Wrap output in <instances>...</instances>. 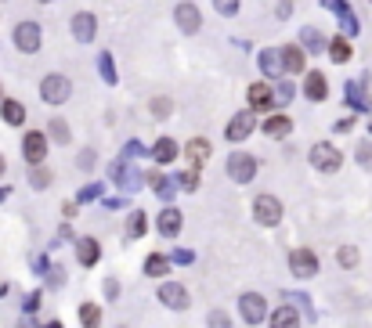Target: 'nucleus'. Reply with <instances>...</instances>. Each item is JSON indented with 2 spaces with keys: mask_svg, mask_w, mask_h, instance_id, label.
I'll return each instance as SVG.
<instances>
[{
  "mask_svg": "<svg viewBox=\"0 0 372 328\" xmlns=\"http://www.w3.org/2000/svg\"><path fill=\"white\" fill-rule=\"evenodd\" d=\"M282 202L275 198V195H257L253 198V217H257V224H260V228H278V224H282Z\"/></svg>",
  "mask_w": 372,
  "mask_h": 328,
  "instance_id": "3",
  "label": "nucleus"
},
{
  "mask_svg": "<svg viewBox=\"0 0 372 328\" xmlns=\"http://www.w3.org/2000/svg\"><path fill=\"white\" fill-rule=\"evenodd\" d=\"M210 152H214L210 141H202V137H192L188 145H184V159L192 162V170H199L202 162H210Z\"/></svg>",
  "mask_w": 372,
  "mask_h": 328,
  "instance_id": "17",
  "label": "nucleus"
},
{
  "mask_svg": "<svg viewBox=\"0 0 372 328\" xmlns=\"http://www.w3.org/2000/svg\"><path fill=\"white\" fill-rule=\"evenodd\" d=\"M98 256H101V245H98V238H76V260H80V267H94L98 263Z\"/></svg>",
  "mask_w": 372,
  "mask_h": 328,
  "instance_id": "16",
  "label": "nucleus"
},
{
  "mask_svg": "<svg viewBox=\"0 0 372 328\" xmlns=\"http://www.w3.org/2000/svg\"><path fill=\"white\" fill-rule=\"evenodd\" d=\"M80 170H94V152L91 148L80 152Z\"/></svg>",
  "mask_w": 372,
  "mask_h": 328,
  "instance_id": "40",
  "label": "nucleus"
},
{
  "mask_svg": "<svg viewBox=\"0 0 372 328\" xmlns=\"http://www.w3.org/2000/svg\"><path fill=\"white\" fill-rule=\"evenodd\" d=\"M51 180H54V173H51L47 166H33V170H29V184H33L36 192H47Z\"/></svg>",
  "mask_w": 372,
  "mask_h": 328,
  "instance_id": "28",
  "label": "nucleus"
},
{
  "mask_svg": "<svg viewBox=\"0 0 372 328\" xmlns=\"http://www.w3.org/2000/svg\"><path fill=\"white\" fill-rule=\"evenodd\" d=\"M246 101H250V112H271L275 109V91L267 84H250L246 87Z\"/></svg>",
  "mask_w": 372,
  "mask_h": 328,
  "instance_id": "12",
  "label": "nucleus"
},
{
  "mask_svg": "<svg viewBox=\"0 0 372 328\" xmlns=\"http://www.w3.org/2000/svg\"><path fill=\"white\" fill-rule=\"evenodd\" d=\"M239 314H242L246 325H260V321L267 318L264 296H260V292H242V296H239Z\"/></svg>",
  "mask_w": 372,
  "mask_h": 328,
  "instance_id": "9",
  "label": "nucleus"
},
{
  "mask_svg": "<svg viewBox=\"0 0 372 328\" xmlns=\"http://www.w3.org/2000/svg\"><path fill=\"white\" fill-rule=\"evenodd\" d=\"M358 166H362V170H372V141L358 145Z\"/></svg>",
  "mask_w": 372,
  "mask_h": 328,
  "instance_id": "37",
  "label": "nucleus"
},
{
  "mask_svg": "<svg viewBox=\"0 0 372 328\" xmlns=\"http://www.w3.org/2000/svg\"><path fill=\"white\" fill-rule=\"evenodd\" d=\"M144 274H149V278H167L170 274V256L152 253L149 260H144Z\"/></svg>",
  "mask_w": 372,
  "mask_h": 328,
  "instance_id": "24",
  "label": "nucleus"
},
{
  "mask_svg": "<svg viewBox=\"0 0 372 328\" xmlns=\"http://www.w3.org/2000/svg\"><path fill=\"white\" fill-rule=\"evenodd\" d=\"M358 260H362V253L355 249V245H343V249H336V263H340V267H358Z\"/></svg>",
  "mask_w": 372,
  "mask_h": 328,
  "instance_id": "31",
  "label": "nucleus"
},
{
  "mask_svg": "<svg viewBox=\"0 0 372 328\" xmlns=\"http://www.w3.org/2000/svg\"><path fill=\"white\" fill-rule=\"evenodd\" d=\"M40 97H44V105H66V101L73 97V84H69V76H61V72H47L44 79H40Z\"/></svg>",
  "mask_w": 372,
  "mask_h": 328,
  "instance_id": "1",
  "label": "nucleus"
},
{
  "mask_svg": "<svg viewBox=\"0 0 372 328\" xmlns=\"http://www.w3.org/2000/svg\"><path fill=\"white\" fill-rule=\"evenodd\" d=\"M22 155L29 166H44V159H47V134L44 130H29L22 137Z\"/></svg>",
  "mask_w": 372,
  "mask_h": 328,
  "instance_id": "8",
  "label": "nucleus"
},
{
  "mask_svg": "<svg viewBox=\"0 0 372 328\" xmlns=\"http://www.w3.org/2000/svg\"><path fill=\"white\" fill-rule=\"evenodd\" d=\"M210 328H232L228 314H224V311H214V314H210Z\"/></svg>",
  "mask_w": 372,
  "mask_h": 328,
  "instance_id": "39",
  "label": "nucleus"
},
{
  "mask_svg": "<svg viewBox=\"0 0 372 328\" xmlns=\"http://www.w3.org/2000/svg\"><path fill=\"white\" fill-rule=\"evenodd\" d=\"M152 159L156 162H174L177 159V145H174L170 137H159L156 145H152Z\"/></svg>",
  "mask_w": 372,
  "mask_h": 328,
  "instance_id": "27",
  "label": "nucleus"
},
{
  "mask_svg": "<svg viewBox=\"0 0 372 328\" xmlns=\"http://www.w3.org/2000/svg\"><path fill=\"white\" fill-rule=\"evenodd\" d=\"M304 94L311 97V101H325V97H329L325 76H322V72H307V76H304Z\"/></svg>",
  "mask_w": 372,
  "mask_h": 328,
  "instance_id": "21",
  "label": "nucleus"
},
{
  "mask_svg": "<svg viewBox=\"0 0 372 328\" xmlns=\"http://www.w3.org/2000/svg\"><path fill=\"white\" fill-rule=\"evenodd\" d=\"M300 44L307 47V51H311V54H318V51H325V44H329V40L315 29V26H304V33H300Z\"/></svg>",
  "mask_w": 372,
  "mask_h": 328,
  "instance_id": "26",
  "label": "nucleus"
},
{
  "mask_svg": "<svg viewBox=\"0 0 372 328\" xmlns=\"http://www.w3.org/2000/svg\"><path fill=\"white\" fill-rule=\"evenodd\" d=\"M156 228H159V235H163V238H174V235H181V228H184V217H181V210L167 206V210L159 213Z\"/></svg>",
  "mask_w": 372,
  "mask_h": 328,
  "instance_id": "14",
  "label": "nucleus"
},
{
  "mask_svg": "<svg viewBox=\"0 0 372 328\" xmlns=\"http://www.w3.org/2000/svg\"><path fill=\"white\" fill-rule=\"evenodd\" d=\"M4 170H8V162H4V155H0V177H4Z\"/></svg>",
  "mask_w": 372,
  "mask_h": 328,
  "instance_id": "44",
  "label": "nucleus"
},
{
  "mask_svg": "<svg viewBox=\"0 0 372 328\" xmlns=\"http://www.w3.org/2000/svg\"><path fill=\"white\" fill-rule=\"evenodd\" d=\"M347 101H350V109H355V112H369L372 109L369 105V94L362 91L358 79H350V84H347Z\"/></svg>",
  "mask_w": 372,
  "mask_h": 328,
  "instance_id": "25",
  "label": "nucleus"
},
{
  "mask_svg": "<svg viewBox=\"0 0 372 328\" xmlns=\"http://www.w3.org/2000/svg\"><path fill=\"white\" fill-rule=\"evenodd\" d=\"M0 116H4L8 127H22V123H26V105L18 97H4V101H0Z\"/></svg>",
  "mask_w": 372,
  "mask_h": 328,
  "instance_id": "18",
  "label": "nucleus"
},
{
  "mask_svg": "<svg viewBox=\"0 0 372 328\" xmlns=\"http://www.w3.org/2000/svg\"><path fill=\"white\" fill-rule=\"evenodd\" d=\"M98 69H101V79H105V84H116V69H112V58L109 54L98 58Z\"/></svg>",
  "mask_w": 372,
  "mask_h": 328,
  "instance_id": "35",
  "label": "nucleus"
},
{
  "mask_svg": "<svg viewBox=\"0 0 372 328\" xmlns=\"http://www.w3.org/2000/svg\"><path fill=\"white\" fill-rule=\"evenodd\" d=\"M289 11H293V4H289V0H282V4L275 8V15H278V18H289Z\"/></svg>",
  "mask_w": 372,
  "mask_h": 328,
  "instance_id": "43",
  "label": "nucleus"
},
{
  "mask_svg": "<svg viewBox=\"0 0 372 328\" xmlns=\"http://www.w3.org/2000/svg\"><path fill=\"white\" fill-rule=\"evenodd\" d=\"M289 271H293V278H315L318 274V256L315 249H307V245H300V249L289 253Z\"/></svg>",
  "mask_w": 372,
  "mask_h": 328,
  "instance_id": "6",
  "label": "nucleus"
},
{
  "mask_svg": "<svg viewBox=\"0 0 372 328\" xmlns=\"http://www.w3.org/2000/svg\"><path fill=\"white\" fill-rule=\"evenodd\" d=\"M11 40H15V47L22 51V54H36L40 44H44V33H40L36 22H18V26L11 29Z\"/></svg>",
  "mask_w": 372,
  "mask_h": 328,
  "instance_id": "5",
  "label": "nucleus"
},
{
  "mask_svg": "<svg viewBox=\"0 0 372 328\" xmlns=\"http://www.w3.org/2000/svg\"><path fill=\"white\" fill-rule=\"evenodd\" d=\"M325 51H329V58H333L336 65L350 61V54H355V51H350V40H347V36H333V40L325 44Z\"/></svg>",
  "mask_w": 372,
  "mask_h": 328,
  "instance_id": "23",
  "label": "nucleus"
},
{
  "mask_svg": "<svg viewBox=\"0 0 372 328\" xmlns=\"http://www.w3.org/2000/svg\"><path fill=\"white\" fill-rule=\"evenodd\" d=\"M228 177L235 184H250L257 177V159L250 152H232L228 155Z\"/></svg>",
  "mask_w": 372,
  "mask_h": 328,
  "instance_id": "7",
  "label": "nucleus"
},
{
  "mask_svg": "<svg viewBox=\"0 0 372 328\" xmlns=\"http://www.w3.org/2000/svg\"><path fill=\"white\" fill-rule=\"evenodd\" d=\"M119 328H127V325H119Z\"/></svg>",
  "mask_w": 372,
  "mask_h": 328,
  "instance_id": "48",
  "label": "nucleus"
},
{
  "mask_svg": "<svg viewBox=\"0 0 372 328\" xmlns=\"http://www.w3.org/2000/svg\"><path fill=\"white\" fill-rule=\"evenodd\" d=\"M98 192H101V184H87V188L80 192V202H91V198H98Z\"/></svg>",
  "mask_w": 372,
  "mask_h": 328,
  "instance_id": "41",
  "label": "nucleus"
},
{
  "mask_svg": "<svg viewBox=\"0 0 372 328\" xmlns=\"http://www.w3.org/2000/svg\"><path fill=\"white\" fill-rule=\"evenodd\" d=\"M40 4H47V0H40Z\"/></svg>",
  "mask_w": 372,
  "mask_h": 328,
  "instance_id": "46",
  "label": "nucleus"
},
{
  "mask_svg": "<svg viewBox=\"0 0 372 328\" xmlns=\"http://www.w3.org/2000/svg\"><path fill=\"white\" fill-rule=\"evenodd\" d=\"M264 134L275 137V141H282V137L293 134V119H289V116H267V119H264Z\"/></svg>",
  "mask_w": 372,
  "mask_h": 328,
  "instance_id": "20",
  "label": "nucleus"
},
{
  "mask_svg": "<svg viewBox=\"0 0 372 328\" xmlns=\"http://www.w3.org/2000/svg\"><path fill=\"white\" fill-rule=\"evenodd\" d=\"M0 101H4V94H0Z\"/></svg>",
  "mask_w": 372,
  "mask_h": 328,
  "instance_id": "47",
  "label": "nucleus"
},
{
  "mask_svg": "<svg viewBox=\"0 0 372 328\" xmlns=\"http://www.w3.org/2000/svg\"><path fill=\"white\" fill-rule=\"evenodd\" d=\"M80 321H84V328H98L101 325V306L98 303H80Z\"/></svg>",
  "mask_w": 372,
  "mask_h": 328,
  "instance_id": "29",
  "label": "nucleus"
},
{
  "mask_svg": "<svg viewBox=\"0 0 372 328\" xmlns=\"http://www.w3.org/2000/svg\"><path fill=\"white\" fill-rule=\"evenodd\" d=\"M278 61H282V72H293V76H300L304 72V47H297V44H289V47H282L278 51Z\"/></svg>",
  "mask_w": 372,
  "mask_h": 328,
  "instance_id": "15",
  "label": "nucleus"
},
{
  "mask_svg": "<svg viewBox=\"0 0 372 328\" xmlns=\"http://www.w3.org/2000/svg\"><path fill=\"white\" fill-rule=\"evenodd\" d=\"M174 18H177V29L188 33V36L202 29V15H199V8L192 4V0H181V4L174 8Z\"/></svg>",
  "mask_w": 372,
  "mask_h": 328,
  "instance_id": "10",
  "label": "nucleus"
},
{
  "mask_svg": "<svg viewBox=\"0 0 372 328\" xmlns=\"http://www.w3.org/2000/svg\"><path fill=\"white\" fill-rule=\"evenodd\" d=\"M156 299L163 306H170V311H188V306H192V296H188V289H184L181 281H159Z\"/></svg>",
  "mask_w": 372,
  "mask_h": 328,
  "instance_id": "4",
  "label": "nucleus"
},
{
  "mask_svg": "<svg viewBox=\"0 0 372 328\" xmlns=\"http://www.w3.org/2000/svg\"><path fill=\"white\" fill-rule=\"evenodd\" d=\"M177 184H181L184 192H195V188H199V170H184V173L177 177Z\"/></svg>",
  "mask_w": 372,
  "mask_h": 328,
  "instance_id": "36",
  "label": "nucleus"
},
{
  "mask_svg": "<svg viewBox=\"0 0 372 328\" xmlns=\"http://www.w3.org/2000/svg\"><path fill=\"white\" fill-rule=\"evenodd\" d=\"M112 173H116V184H119L123 192H134L137 184H141V173L131 166V162H116V166H112Z\"/></svg>",
  "mask_w": 372,
  "mask_h": 328,
  "instance_id": "22",
  "label": "nucleus"
},
{
  "mask_svg": "<svg viewBox=\"0 0 372 328\" xmlns=\"http://www.w3.org/2000/svg\"><path fill=\"white\" fill-rule=\"evenodd\" d=\"M144 220H149V217H144L141 210H134V213H131V220H127V235H131V238H141V235H144V228H149Z\"/></svg>",
  "mask_w": 372,
  "mask_h": 328,
  "instance_id": "33",
  "label": "nucleus"
},
{
  "mask_svg": "<svg viewBox=\"0 0 372 328\" xmlns=\"http://www.w3.org/2000/svg\"><path fill=\"white\" fill-rule=\"evenodd\" d=\"M311 166L318 170V173H336L340 166H343V155H340V148L336 145H329V141H318V145H311Z\"/></svg>",
  "mask_w": 372,
  "mask_h": 328,
  "instance_id": "2",
  "label": "nucleus"
},
{
  "mask_svg": "<svg viewBox=\"0 0 372 328\" xmlns=\"http://www.w3.org/2000/svg\"><path fill=\"white\" fill-rule=\"evenodd\" d=\"M44 328H66V325H61V321H51V325H44Z\"/></svg>",
  "mask_w": 372,
  "mask_h": 328,
  "instance_id": "45",
  "label": "nucleus"
},
{
  "mask_svg": "<svg viewBox=\"0 0 372 328\" xmlns=\"http://www.w3.org/2000/svg\"><path fill=\"white\" fill-rule=\"evenodd\" d=\"M214 8H217L224 18H232V15H239V0H214Z\"/></svg>",
  "mask_w": 372,
  "mask_h": 328,
  "instance_id": "38",
  "label": "nucleus"
},
{
  "mask_svg": "<svg viewBox=\"0 0 372 328\" xmlns=\"http://www.w3.org/2000/svg\"><path fill=\"white\" fill-rule=\"evenodd\" d=\"M149 105H152V116H156V119H167V116L174 112V101H170V97H163V94H156Z\"/></svg>",
  "mask_w": 372,
  "mask_h": 328,
  "instance_id": "32",
  "label": "nucleus"
},
{
  "mask_svg": "<svg viewBox=\"0 0 372 328\" xmlns=\"http://www.w3.org/2000/svg\"><path fill=\"white\" fill-rule=\"evenodd\" d=\"M260 69H264V76H282L278 51H264V54H260Z\"/></svg>",
  "mask_w": 372,
  "mask_h": 328,
  "instance_id": "30",
  "label": "nucleus"
},
{
  "mask_svg": "<svg viewBox=\"0 0 372 328\" xmlns=\"http://www.w3.org/2000/svg\"><path fill=\"white\" fill-rule=\"evenodd\" d=\"M289 97H293V87H289V84H278V97H275V101H282V105H285Z\"/></svg>",
  "mask_w": 372,
  "mask_h": 328,
  "instance_id": "42",
  "label": "nucleus"
},
{
  "mask_svg": "<svg viewBox=\"0 0 372 328\" xmlns=\"http://www.w3.org/2000/svg\"><path fill=\"white\" fill-rule=\"evenodd\" d=\"M267 325L271 328H300V314L293 306H275V311L267 314Z\"/></svg>",
  "mask_w": 372,
  "mask_h": 328,
  "instance_id": "19",
  "label": "nucleus"
},
{
  "mask_svg": "<svg viewBox=\"0 0 372 328\" xmlns=\"http://www.w3.org/2000/svg\"><path fill=\"white\" fill-rule=\"evenodd\" d=\"M69 29H73V40H76V44H91L94 33H98V18H94L91 11H80V15H73Z\"/></svg>",
  "mask_w": 372,
  "mask_h": 328,
  "instance_id": "13",
  "label": "nucleus"
},
{
  "mask_svg": "<svg viewBox=\"0 0 372 328\" xmlns=\"http://www.w3.org/2000/svg\"><path fill=\"white\" fill-rule=\"evenodd\" d=\"M51 141H58V145H69V123H66V119H54V123H51Z\"/></svg>",
  "mask_w": 372,
  "mask_h": 328,
  "instance_id": "34",
  "label": "nucleus"
},
{
  "mask_svg": "<svg viewBox=\"0 0 372 328\" xmlns=\"http://www.w3.org/2000/svg\"><path fill=\"white\" fill-rule=\"evenodd\" d=\"M253 127H257L253 112H250V109H242V112H235V116L228 119V130H224V137L235 141V145H239V141H246V137L253 134Z\"/></svg>",
  "mask_w": 372,
  "mask_h": 328,
  "instance_id": "11",
  "label": "nucleus"
}]
</instances>
